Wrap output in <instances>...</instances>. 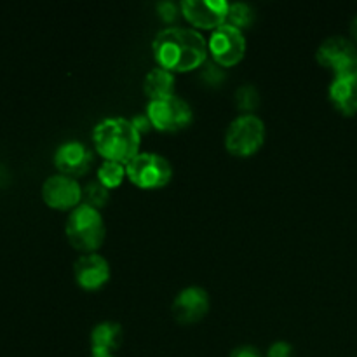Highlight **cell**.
<instances>
[{
	"instance_id": "cell-1",
	"label": "cell",
	"mask_w": 357,
	"mask_h": 357,
	"mask_svg": "<svg viewBox=\"0 0 357 357\" xmlns=\"http://www.w3.org/2000/svg\"><path fill=\"white\" fill-rule=\"evenodd\" d=\"M152 52L160 68L171 73H185L206 61L208 42L197 30L166 28L153 38Z\"/></svg>"
},
{
	"instance_id": "cell-2",
	"label": "cell",
	"mask_w": 357,
	"mask_h": 357,
	"mask_svg": "<svg viewBox=\"0 0 357 357\" xmlns=\"http://www.w3.org/2000/svg\"><path fill=\"white\" fill-rule=\"evenodd\" d=\"M93 142L96 152L110 162L126 166L139 153V131L132 121L124 117H108L98 122Z\"/></svg>"
},
{
	"instance_id": "cell-3",
	"label": "cell",
	"mask_w": 357,
	"mask_h": 357,
	"mask_svg": "<svg viewBox=\"0 0 357 357\" xmlns=\"http://www.w3.org/2000/svg\"><path fill=\"white\" fill-rule=\"evenodd\" d=\"M65 234L68 243L82 255L96 253L105 241V223L103 216L98 209L91 206L80 204L73 211H70L65 225Z\"/></svg>"
},
{
	"instance_id": "cell-4",
	"label": "cell",
	"mask_w": 357,
	"mask_h": 357,
	"mask_svg": "<svg viewBox=\"0 0 357 357\" xmlns=\"http://www.w3.org/2000/svg\"><path fill=\"white\" fill-rule=\"evenodd\" d=\"M265 124L253 114L239 115L230 122L225 135V146L236 157H251L264 146Z\"/></svg>"
},
{
	"instance_id": "cell-5",
	"label": "cell",
	"mask_w": 357,
	"mask_h": 357,
	"mask_svg": "<svg viewBox=\"0 0 357 357\" xmlns=\"http://www.w3.org/2000/svg\"><path fill=\"white\" fill-rule=\"evenodd\" d=\"M126 176L135 187L157 190L169 183L173 167L169 160L159 153H138L131 162L126 164Z\"/></svg>"
},
{
	"instance_id": "cell-6",
	"label": "cell",
	"mask_w": 357,
	"mask_h": 357,
	"mask_svg": "<svg viewBox=\"0 0 357 357\" xmlns=\"http://www.w3.org/2000/svg\"><path fill=\"white\" fill-rule=\"evenodd\" d=\"M146 117H149L150 124L159 131L173 132L187 128L192 122L194 114H192L190 105L183 98L173 94L164 100L150 101L146 107Z\"/></svg>"
},
{
	"instance_id": "cell-7",
	"label": "cell",
	"mask_w": 357,
	"mask_h": 357,
	"mask_svg": "<svg viewBox=\"0 0 357 357\" xmlns=\"http://www.w3.org/2000/svg\"><path fill=\"white\" fill-rule=\"evenodd\" d=\"M208 51L211 58L223 68L236 66L246 54V38L243 30L230 24H222L213 30L208 40Z\"/></svg>"
},
{
	"instance_id": "cell-8",
	"label": "cell",
	"mask_w": 357,
	"mask_h": 357,
	"mask_svg": "<svg viewBox=\"0 0 357 357\" xmlns=\"http://www.w3.org/2000/svg\"><path fill=\"white\" fill-rule=\"evenodd\" d=\"M317 61L335 77L357 73V47L345 37H330L317 49Z\"/></svg>"
},
{
	"instance_id": "cell-9",
	"label": "cell",
	"mask_w": 357,
	"mask_h": 357,
	"mask_svg": "<svg viewBox=\"0 0 357 357\" xmlns=\"http://www.w3.org/2000/svg\"><path fill=\"white\" fill-rule=\"evenodd\" d=\"M42 199L52 209L66 211L82 204V188L73 178L65 174H52L42 185Z\"/></svg>"
},
{
	"instance_id": "cell-10",
	"label": "cell",
	"mask_w": 357,
	"mask_h": 357,
	"mask_svg": "<svg viewBox=\"0 0 357 357\" xmlns=\"http://www.w3.org/2000/svg\"><path fill=\"white\" fill-rule=\"evenodd\" d=\"M183 16L201 30H216L225 24L229 2L225 0H183L180 3Z\"/></svg>"
},
{
	"instance_id": "cell-11",
	"label": "cell",
	"mask_w": 357,
	"mask_h": 357,
	"mask_svg": "<svg viewBox=\"0 0 357 357\" xmlns=\"http://www.w3.org/2000/svg\"><path fill=\"white\" fill-rule=\"evenodd\" d=\"M173 317L180 324L199 323L209 312V295L204 288L190 286L174 296L171 307Z\"/></svg>"
},
{
	"instance_id": "cell-12",
	"label": "cell",
	"mask_w": 357,
	"mask_h": 357,
	"mask_svg": "<svg viewBox=\"0 0 357 357\" xmlns=\"http://www.w3.org/2000/svg\"><path fill=\"white\" fill-rule=\"evenodd\" d=\"M110 265L98 253L82 255L73 265L75 282L86 291H98L103 288L110 281Z\"/></svg>"
},
{
	"instance_id": "cell-13",
	"label": "cell",
	"mask_w": 357,
	"mask_h": 357,
	"mask_svg": "<svg viewBox=\"0 0 357 357\" xmlns=\"http://www.w3.org/2000/svg\"><path fill=\"white\" fill-rule=\"evenodd\" d=\"M93 164V153L86 145L79 142H66L54 152V166L59 174L70 178H79L89 171Z\"/></svg>"
},
{
	"instance_id": "cell-14",
	"label": "cell",
	"mask_w": 357,
	"mask_h": 357,
	"mask_svg": "<svg viewBox=\"0 0 357 357\" xmlns=\"http://www.w3.org/2000/svg\"><path fill=\"white\" fill-rule=\"evenodd\" d=\"M330 100L345 117L357 115V73L335 77L330 86Z\"/></svg>"
},
{
	"instance_id": "cell-15",
	"label": "cell",
	"mask_w": 357,
	"mask_h": 357,
	"mask_svg": "<svg viewBox=\"0 0 357 357\" xmlns=\"http://www.w3.org/2000/svg\"><path fill=\"white\" fill-rule=\"evenodd\" d=\"M124 333H122L121 324L112 323H100L91 331V352L93 356H114L115 351L122 345Z\"/></svg>"
},
{
	"instance_id": "cell-16",
	"label": "cell",
	"mask_w": 357,
	"mask_h": 357,
	"mask_svg": "<svg viewBox=\"0 0 357 357\" xmlns=\"http://www.w3.org/2000/svg\"><path fill=\"white\" fill-rule=\"evenodd\" d=\"M143 91H145L146 98H150V101L173 96L174 73L167 72V70L160 68V66L150 70L145 75V80H143Z\"/></svg>"
},
{
	"instance_id": "cell-17",
	"label": "cell",
	"mask_w": 357,
	"mask_h": 357,
	"mask_svg": "<svg viewBox=\"0 0 357 357\" xmlns=\"http://www.w3.org/2000/svg\"><path fill=\"white\" fill-rule=\"evenodd\" d=\"M124 176H126L124 164L105 160V162L100 166V169H98V181H100L105 188H108V190L121 187Z\"/></svg>"
},
{
	"instance_id": "cell-18",
	"label": "cell",
	"mask_w": 357,
	"mask_h": 357,
	"mask_svg": "<svg viewBox=\"0 0 357 357\" xmlns=\"http://www.w3.org/2000/svg\"><path fill=\"white\" fill-rule=\"evenodd\" d=\"M251 21H253V9L248 3H229V13H227L225 24H230V26L243 30V28L250 26Z\"/></svg>"
},
{
	"instance_id": "cell-19",
	"label": "cell",
	"mask_w": 357,
	"mask_h": 357,
	"mask_svg": "<svg viewBox=\"0 0 357 357\" xmlns=\"http://www.w3.org/2000/svg\"><path fill=\"white\" fill-rule=\"evenodd\" d=\"M108 197H110L108 188H105L100 181H93V183H89L82 190V204L91 206V208L98 209V211L107 204Z\"/></svg>"
},
{
	"instance_id": "cell-20",
	"label": "cell",
	"mask_w": 357,
	"mask_h": 357,
	"mask_svg": "<svg viewBox=\"0 0 357 357\" xmlns=\"http://www.w3.org/2000/svg\"><path fill=\"white\" fill-rule=\"evenodd\" d=\"M236 101H237V107L241 110H253L258 103V94L257 89L253 86H243L236 94Z\"/></svg>"
},
{
	"instance_id": "cell-21",
	"label": "cell",
	"mask_w": 357,
	"mask_h": 357,
	"mask_svg": "<svg viewBox=\"0 0 357 357\" xmlns=\"http://www.w3.org/2000/svg\"><path fill=\"white\" fill-rule=\"evenodd\" d=\"M267 357H295L293 356V347L286 342H275L268 347Z\"/></svg>"
},
{
	"instance_id": "cell-22",
	"label": "cell",
	"mask_w": 357,
	"mask_h": 357,
	"mask_svg": "<svg viewBox=\"0 0 357 357\" xmlns=\"http://www.w3.org/2000/svg\"><path fill=\"white\" fill-rule=\"evenodd\" d=\"M157 10H159L160 17H162L164 21H173L174 17H176L178 7L176 3L173 2H160L159 7H157Z\"/></svg>"
},
{
	"instance_id": "cell-23",
	"label": "cell",
	"mask_w": 357,
	"mask_h": 357,
	"mask_svg": "<svg viewBox=\"0 0 357 357\" xmlns=\"http://www.w3.org/2000/svg\"><path fill=\"white\" fill-rule=\"evenodd\" d=\"M230 357H261V354L258 352L257 347H253V345H243V347L234 349Z\"/></svg>"
},
{
	"instance_id": "cell-24",
	"label": "cell",
	"mask_w": 357,
	"mask_h": 357,
	"mask_svg": "<svg viewBox=\"0 0 357 357\" xmlns=\"http://www.w3.org/2000/svg\"><path fill=\"white\" fill-rule=\"evenodd\" d=\"M351 35H352V40L357 44V16L352 20V23H351Z\"/></svg>"
},
{
	"instance_id": "cell-25",
	"label": "cell",
	"mask_w": 357,
	"mask_h": 357,
	"mask_svg": "<svg viewBox=\"0 0 357 357\" xmlns=\"http://www.w3.org/2000/svg\"><path fill=\"white\" fill-rule=\"evenodd\" d=\"M93 357H115V356H93Z\"/></svg>"
}]
</instances>
